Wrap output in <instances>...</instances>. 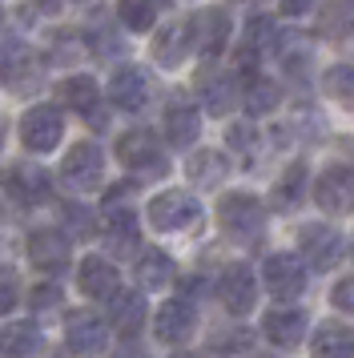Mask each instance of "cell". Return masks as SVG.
<instances>
[{
	"label": "cell",
	"mask_w": 354,
	"mask_h": 358,
	"mask_svg": "<svg viewBox=\"0 0 354 358\" xmlns=\"http://www.w3.org/2000/svg\"><path fill=\"white\" fill-rule=\"evenodd\" d=\"M314 358H354V330L342 322H322L310 338Z\"/></svg>",
	"instance_id": "30"
},
{
	"label": "cell",
	"mask_w": 354,
	"mask_h": 358,
	"mask_svg": "<svg viewBox=\"0 0 354 358\" xmlns=\"http://www.w3.org/2000/svg\"><path fill=\"white\" fill-rule=\"evenodd\" d=\"M0 20H4V8H0Z\"/></svg>",
	"instance_id": "44"
},
{
	"label": "cell",
	"mask_w": 354,
	"mask_h": 358,
	"mask_svg": "<svg viewBox=\"0 0 354 358\" xmlns=\"http://www.w3.org/2000/svg\"><path fill=\"white\" fill-rule=\"evenodd\" d=\"M298 250L310 262V270L326 274L342 262V234L334 226H326V222H310V226L298 229Z\"/></svg>",
	"instance_id": "12"
},
{
	"label": "cell",
	"mask_w": 354,
	"mask_h": 358,
	"mask_svg": "<svg viewBox=\"0 0 354 358\" xmlns=\"http://www.w3.org/2000/svg\"><path fill=\"white\" fill-rule=\"evenodd\" d=\"M29 262L41 270V274H61L69 270L73 262V242L64 229H52V226H41L29 234Z\"/></svg>",
	"instance_id": "14"
},
{
	"label": "cell",
	"mask_w": 354,
	"mask_h": 358,
	"mask_svg": "<svg viewBox=\"0 0 354 358\" xmlns=\"http://www.w3.org/2000/svg\"><path fill=\"white\" fill-rule=\"evenodd\" d=\"M61 181L73 194H97L105 181V153L93 141H77L61 162Z\"/></svg>",
	"instance_id": "5"
},
{
	"label": "cell",
	"mask_w": 354,
	"mask_h": 358,
	"mask_svg": "<svg viewBox=\"0 0 354 358\" xmlns=\"http://www.w3.org/2000/svg\"><path fill=\"white\" fill-rule=\"evenodd\" d=\"M117 20L129 33H149L157 20V0H117Z\"/></svg>",
	"instance_id": "34"
},
{
	"label": "cell",
	"mask_w": 354,
	"mask_h": 358,
	"mask_svg": "<svg viewBox=\"0 0 354 358\" xmlns=\"http://www.w3.org/2000/svg\"><path fill=\"white\" fill-rule=\"evenodd\" d=\"M145 318H149V306H145L141 290H117L109 298V322L121 338H137L141 334Z\"/></svg>",
	"instance_id": "24"
},
{
	"label": "cell",
	"mask_w": 354,
	"mask_h": 358,
	"mask_svg": "<svg viewBox=\"0 0 354 358\" xmlns=\"http://www.w3.org/2000/svg\"><path fill=\"white\" fill-rule=\"evenodd\" d=\"M193 330H197V310L190 298H169L153 314V334L161 346H185L193 338Z\"/></svg>",
	"instance_id": "13"
},
{
	"label": "cell",
	"mask_w": 354,
	"mask_h": 358,
	"mask_svg": "<svg viewBox=\"0 0 354 358\" xmlns=\"http://www.w3.org/2000/svg\"><path fill=\"white\" fill-rule=\"evenodd\" d=\"M197 133H201V109L185 93H174L165 105V141L174 149H185L197 141Z\"/></svg>",
	"instance_id": "20"
},
{
	"label": "cell",
	"mask_w": 354,
	"mask_h": 358,
	"mask_svg": "<svg viewBox=\"0 0 354 358\" xmlns=\"http://www.w3.org/2000/svg\"><path fill=\"white\" fill-rule=\"evenodd\" d=\"M64 137V117L57 105H32L20 117V145L29 153H52Z\"/></svg>",
	"instance_id": "8"
},
{
	"label": "cell",
	"mask_w": 354,
	"mask_h": 358,
	"mask_svg": "<svg viewBox=\"0 0 354 358\" xmlns=\"http://www.w3.org/2000/svg\"><path fill=\"white\" fill-rule=\"evenodd\" d=\"M117 162L125 165L129 173H137V178H161L169 162H165V149H161L157 133L153 129H129L117 137Z\"/></svg>",
	"instance_id": "2"
},
{
	"label": "cell",
	"mask_w": 354,
	"mask_h": 358,
	"mask_svg": "<svg viewBox=\"0 0 354 358\" xmlns=\"http://www.w3.org/2000/svg\"><path fill=\"white\" fill-rule=\"evenodd\" d=\"M241 105H246L250 117L274 113L282 105V85L274 81V77H266V73H254V77H246V85H241Z\"/></svg>",
	"instance_id": "27"
},
{
	"label": "cell",
	"mask_w": 354,
	"mask_h": 358,
	"mask_svg": "<svg viewBox=\"0 0 354 358\" xmlns=\"http://www.w3.org/2000/svg\"><path fill=\"white\" fill-rule=\"evenodd\" d=\"M314 8V0H278V13L282 17H306Z\"/></svg>",
	"instance_id": "41"
},
{
	"label": "cell",
	"mask_w": 354,
	"mask_h": 358,
	"mask_svg": "<svg viewBox=\"0 0 354 358\" xmlns=\"http://www.w3.org/2000/svg\"><path fill=\"white\" fill-rule=\"evenodd\" d=\"M342 4H346V8H351V13H354V0H342Z\"/></svg>",
	"instance_id": "43"
},
{
	"label": "cell",
	"mask_w": 354,
	"mask_h": 358,
	"mask_svg": "<svg viewBox=\"0 0 354 358\" xmlns=\"http://www.w3.org/2000/svg\"><path fill=\"white\" fill-rule=\"evenodd\" d=\"M185 178L193 185H201V189H213V185H222L229 178V157L218 153V149H197V153H190V162H185Z\"/></svg>",
	"instance_id": "28"
},
{
	"label": "cell",
	"mask_w": 354,
	"mask_h": 358,
	"mask_svg": "<svg viewBox=\"0 0 354 358\" xmlns=\"http://www.w3.org/2000/svg\"><path fill=\"white\" fill-rule=\"evenodd\" d=\"M20 282H16V274L13 270H0V318H8L13 314V306L20 302Z\"/></svg>",
	"instance_id": "37"
},
{
	"label": "cell",
	"mask_w": 354,
	"mask_h": 358,
	"mask_svg": "<svg viewBox=\"0 0 354 358\" xmlns=\"http://www.w3.org/2000/svg\"><path fill=\"white\" fill-rule=\"evenodd\" d=\"M105 250L113 258H137V250H141L137 213L125 210L121 201H109V210H105Z\"/></svg>",
	"instance_id": "18"
},
{
	"label": "cell",
	"mask_w": 354,
	"mask_h": 358,
	"mask_svg": "<svg viewBox=\"0 0 354 358\" xmlns=\"http://www.w3.org/2000/svg\"><path fill=\"white\" fill-rule=\"evenodd\" d=\"M306 322H310V318H306L298 306H278L262 318V334H266L278 350H294V346H302V338H306Z\"/></svg>",
	"instance_id": "22"
},
{
	"label": "cell",
	"mask_w": 354,
	"mask_h": 358,
	"mask_svg": "<svg viewBox=\"0 0 354 358\" xmlns=\"http://www.w3.org/2000/svg\"><path fill=\"white\" fill-rule=\"evenodd\" d=\"M64 217H69V222H73V234H77V238H93L97 234V226H93V213L85 210V206H64Z\"/></svg>",
	"instance_id": "38"
},
{
	"label": "cell",
	"mask_w": 354,
	"mask_h": 358,
	"mask_svg": "<svg viewBox=\"0 0 354 358\" xmlns=\"http://www.w3.org/2000/svg\"><path fill=\"white\" fill-rule=\"evenodd\" d=\"M133 274H137L141 290H165L169 278H174V258L165 250H157V245H145L141 254L133 258Z\"/></svg>",
	"instance_id": "26"
},
{
	"label": "cell",
	"mask_w": 354,
	"mask_h": 358,
	"mask_svg": "<svg viewBox=\"0 0 354 358\" xmlns=\"http://www.w3.org/2000/svg\"><path fill=\"white\" fill-rule=\"evenodd\" d=\"M351 17H354V13L342 4V0H338V4H330V8H322L318 33H322V36H342V33H351V24H346Z\"/></svg>",
	"instance_id": "36"
},
{
	"label": "cell",
	"mask_w": 354,
	"mask_h": 358,
	"mask_svg": "<svg viewBox=\"0 0 354 358\" xmlns=\"http://www.w3.org/2000/svg\"><path fill=\"white\" fill-rule=\"evenodd\" d=\"M57 97H61L64 109H73V113H80L93 129H105L109 125V113H105V105H101V89H97L93 77H69V81H61V89H57Z\"/></svg>",
	"instance_id": "15"
},
{
	"label": "cell",
	"mask_w": 354,
	"mask_h": 358,
	"mask_svg": "<svg viewBox=\"0 0 354 358\" xmlns=\"http://www.w3.org/2000/svg\"><path fill=\"white\" fill-rule=\"evenodd\" d=\"M262 286L278 302H294L306 294V266L294 254H270L262 262Z\"/></svg>",
	"instance_id": "10"
},
{
	"label": "cell",
	"mask_w": 354,
	"mask_h": 358,
	"mask_svg": "<svg viewBox=\"0 0 354 358\" xmlns=\"http://www.w3.org/2000/svg\"><path fill=\"white\" fill-rule=\"evenodd\" d=\"M278 41H282V29L274 24V17H250L246 20V33H241V45H238V73L241 77L262 73L257 65L278 52Z\"/></svg>",
	"instance_id": "6"
},
{
	"label": "cell",
	"mask_w": 354,
	"mask_h": 358,
	"mask_svg": "<svg viewBox=\"0 0 354 358\" xmlns=\"http://www.w3.org/2000/svg\"><path fill=\"white\" fill-rule=\"evenodd\" d=\"M77 286H80L85 298L109 302L113 294L121 290V274H117V266H113L109 258L89 254V258H80V266H77Z\"/></svg>",
	"instance_id": "21"
},
{
	"label": "cell",
	"mask_w": 354,
	"mask_h": 358,
	"mask_svg": "<svg viewBox=\"0 0 354 358\" xmlns=\"http://www.w3.org/2000/svg\"><path fill=\"white\" fill-rule=\"evenodd\" d=\"M322 93L338 101L342 109H354V65H330L322 73Z\"/></svg>",
	"instance_id": "33"
},
{
	"label": "cell",
	"mask_w": 354,
	"mask_h": 358,
	"mask_svg": "<svg viewBox=\"0 0 354 358\" xmlns=\"http://www.w3.org/2000/svg\"><path fill=\"white\" fill-rule=\"evenodd\" d=\"M29 4L41 13V17H57V13L64 8V0H29Z\"/></svg>",
	"instance_id": "42"
},
{
	"label": "cell",
	"mask_w": 354,
	"mask_h": 358,
	"mask_svg": "<svg viewBox=\"0 0 354 358\" xmlns=\"http://www.w3.org/2000/svg\"><path fill=\"white\" fill-rule=\"evenodd\" d=\"M64 342H69V350L80 355V358L105 355V346H109V326H105V318H97L93 310H69V314H64Z\"/></svg>",
	"instance_id": "11"
},
{
	"label": "cell",
	"mask_w": 354,
	"mask_h": 358,
	"mask_svg": "<svg viewBox=\"0 0 354 358\" xmlns=\"http://www.w3.org/2000/svg\"><path fill=\"white\" fill-rule=\"evenodd\" d=\"M41 342H45V334L32 322H4V330H0V355L4 358H29V355L41 350Z\"/></svg>",
	"instance_id": "31"
},
{
	"label": "cell",
	"mask_w": 354,
	"mask_h": 358,
	"mask_svg": "<svg viewBox=\"0 0 354 358\" xmlns=\"http://www.w3.org/2000/svg\"><path fill=\"white\" fill-rule=\"evenodd\" d=\"M85 49H89V57H121L125 52V45H121V36L113 33V29H93V33H85Z\"/></svg>",
	"instance_id": "35"
},
{
	"label": "cell",
	"mask_w": 354,
	"mask_h": 358,
	"mask_svg": "<svg viewBox=\"0 0 354 358\" xmlns=\"http://www.w3.org/2000/svg\"><path fill=\"white\" fill-rule=\"evenodd\" d=\"M225 145L238 153L246 169H254L257 153H262V133H257L254 125H250V121H234V125L225 129Z\"/></svg>",
	"instance_id": "32"
},
{
	"label": "cell",
	"mask_w": 354,
	"mask_h": 358,
	"mask_svg": "<svg viewBox=\"0 0 354 358\" xmlns=\"http://www.w3.org/2000/svg\"><path fill=\"white\" fill-rule=\"evenodd\" d=\"M351 254H354V242H351Z\"/></svg>",
	"instance_id": "45"
},
{
	"label": "cell",
	"mask_w": 354,
	"mask_h": 358,
	"mask_svg": "<svg viewBox=\"0 0 354 358\" xmlns=\"http://www.w3.org/2000/svg\"><path fill=\"white\" fill-rule=\"evenodd\" d=\"M29 302H32L36 314H48V310L61 306V290H57V286H36V290L29 294Z\"/></svg>",
	"instance_id": "39"
},
{
	"label": "cell",
	"mask_w": 354,
	"mask_h": 358,
	"mask_svg": "<svg viewBox=\"0 0 354 358\" xmlns=\"http://www.w3.org/2000/svg\"><path fill=\"white\" fill-rule=\"evenodd\" d=\"M149 57H153L161 69L185 65V57H190V29H185V20H174V24L157 29V33H153V45H149Z\"/></svg>",
	"instance_id": "25"
},
{
	"label": "cell",
	"mask_w": 354,
	"mask_h": 358,
	"mask_svg": "<svg viewBox=\"0 0 354 358\" xmlns=\"http://www.w3.org/2000/svg\"><path fill=\"white\" fill-rule=\"evenodd\" d=\"M185 29H190V52L201 57L206 65H213V61L222 57L225 41H229V17H225V8L213 4V8L193 13V17L185 20Z\"/></svg>",
	"instance_id": "4"
},
{
	"label": "cell",
	"mask_w": 354,
	"mask_h": 358,
	"mask_svg": "<svg viewBox=\"0 0 354 358\" xmlns=\"http://www.w3.org/2000/svg\"><path fill=\"white\" fill-rule=\"evenodd\" d=\"M145 217L161 234H181V229H190L201 222V201L190 189H165V194H157L145 206Z\"/></svg>",
	"instance_id": "3"
},
{
	"label": "cell",
	"mask_w": 354,
	"mask_h": 358,
	"mask_svg": "<svg viewBox=\"0 0 354 358\" xmlns=\"http://www.w3.org/2000/svg\"><path fill=\"white\" fill-rule=\"evenodd\" d=\"M218 290H222V302H225V310H229L234 318L254 314V306H257V282H254V274H250V266H246V262L225 266Z\"/></svg>",
	"instance_id": "19"
},
{
	"label": "cell",
	"mask_w": 354,
	"mask_h": 358,
	"mask_svg": "<svg viewBox=\"0 0 354 358\" xmlns=\"http://www.w3.org/2000/svg\"><path fill=\"white\" fill-rule=\"evenodd\" d=\"M330 302H334L342 314H354V278H338L334 290H330Z\"/></svg>",
	"instance_id": "40"
},
{
	"label": "cell",
	"mask_w": 354,
	"mask_h": 358,
	"mask_svg": "<svg viewBox=\"0 0 354 358\" xmlns=\"http://www.w3.org/2000/svg\"><path fill=\"white\" fill-rule=\"evenodd\" d=\"M0 81L8 85V93H16V97L41 93V85H45V61H41V52L24 49V45L8 49L4 61H0Z\"/></svg>",
	"instance_id": "9"
},
{
	"label": "cell",
	"mask_w": 354,
	"mask_h": 358,
	"mask_svg": "<svg viewBox=\"0 0 354 358\" xmlns=\"http://www.w3.org/2000/svg\"><path fill=\"white\" fill-rule=\"evenodd\" d=\"M314 201H318L322 213L330 217H342V213H354V165H326L314 181Z\"/></svg>",
	"instance_id": "7"
},
{
	"label": "cell",
	"mask_w": 354,
	"mask_h": 358,
	"mask_svg": "<svg viewBox=\"0 0 354 358\" xmlns=\"http://www.w3.org/2000/svg\"><path fill=\"white\" fill-rule=\"evenodd\" d=\"M238 73H218V69H209L197 77V93H201V109L209 117H225L234 109V101H238Z\"/></svg>",
	"instance_id": "23"
},
{
	"label": "cell",
	"mask_w": 354,
	"mask_h": 358,
	"mask_svg": "<svg viewBox=\"0 0 354 358\" xmlns=\"http://www.w3.org/2000/svg\"><path fill=\"white\" fill-rule=\"evenodd\" d=\"M306 181H310V169H306V162H290L286 169H282V178L274 181V210H298L302 206V197H306Z\"/></svg>",
	"instance_id": "29"
},
{
	"label": "cell",
	"mask_w": 354,
	"mask_h": 358,
	"mask_svg": "<svg viewBox=\"0 0 354 358\" xmlns=\"http://www.w3.org/2000/svg\"><path fill=\"white\" fill-rule=\"evenodd\" d=\"M153 97V77L141 65H121L109 81V101L125 113H141Z\"/></svg>",
	"instance_id": "17"
},
{
	"label": "cell",
	"mask_w": 354,
	"mask_h": 358,
	"mask_svg": "<svg viewBox=\"0 0 354 358\" xmlns=\"http://www.w3.org/2000/svg\"><path fill=\"white\" fill-rule=\"evenodd\" d=\"M218 226H222V234L229 242L257 245L262 234H266V206L254 194H246V189L222 194V201H218Z\"/></svg>",
	"instance_id": "1"
},
{
	"label": "cell",
	"mask_w": 354,
	"mask_h": 358,
	"mask_svg": "<svg viewBox=\"0 0 354 358\" xmlns=\"http://www.w3.org/2000/svg\"><path fill=\"white\" fill-rule=\"evenodd\" d=\"M4 189H8V197H13L16 206H45L48 197H52V178H48L45 165L20 162V165L8 169Z\"/></svg>",
	"instance_id": "16"
}]
</instances>
